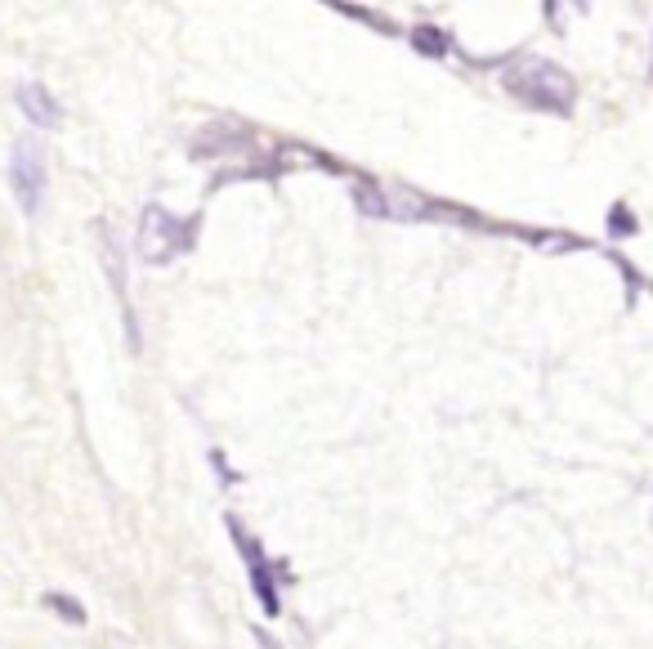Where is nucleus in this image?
Wrapping results in <instances>:
<instances>
[{
	"label": "nucleus",
	"mask_w": 653,
	"mask_h": 649,
	"mask_svg": "<svg viewBox=\"0 0 653 649\" xmlns=\"http://www.w3.org/2000/svg\"><path fill=\"white\" fill-rule=\"evenodd\" d=\"M505 90L533 107H551V113H568L573 107V81L547 59H520L505 72Z\"/></svg>",
	"instance_id": "f03ea898"
},
{
	"label": "nucleus",
	"mask_w": 653,
	"mask_h": 649,
	"mask_svg": "<svg viewBox=\"0 0 653 649\" xmlns=\"http://www.w3.org/2000/svg\"><path fill=\"white\" fill-rule=\"evenodd\" d=\"M229 537H233V547H238V556H242V564H246V573H251V591H256V600H260V609L273 619V614H282V596H278V569H273V560L265 556V547L251 537L246 529H242V520L238 516H229Z\"/></svg>",
	"instance_id": "20e7f679"
},
{
	"label": "nucleus",
	"mask_w": 653,
	"mask_h": 649,
	"mask_svg": "<svg viewBox=\"0 0 653 649\" xmlns=\"http://www.w3.org/2000/svg\"><path fill=\"white\" fill-rule=\"evenodd\" d=\"M412 46H417V54L444 59L452 41H448V31H439V27H412Z\"/></svg>",
	"instance_id": "423d86ee"
},
{
	"label": "nucleus",
	"mask_w": 653,
	"mask_h": 649,
	"mask_svg": "<svg viewBox=\"0 0 653 649\" xmlns=\"http://www.w3.org/2000/svg\"><path fill=\"white\" fill-rule=\"evenodd\" d=\"M256 640H260V649H282V645H278V640H273L265 627H256Z\"/></svg>",
	"instance_id": "6e6552de"
},
{
	"label": "nucleus",
	"mask_w": 653,
	"mask_h": 649,
	"mask_svg": "<svg viewBox=\"0 0 653 649\" xmlns=\"http://www.w3.org/2000/svg\"><path fill=\"white\" fill-rule=\"evenodd\" d=\"M10 184H14V198L23 206V215H41L46 211V193H50V166H46V149L31 139H18L14 143V157H10Z\"/></svg>",
	"instance_id": "7ed1b4c3"
},
{
	"label": "nucleus",
	"mask_w": 653,
	"mask_h": 649,
	"mask_svg": "<svg viewBox=\"0 0 653 649\" xmlns=\"http://www.w3.org/2000/svg\"><path fill=\"white\" fill-rule=\"evenodd\" d=\"M46 605L54 609V614H59V619H67L72 627H86V605H81L77 596H63V591H50V596H46Z\"/></svg>",
	"instance_id": "0eeeda50"
},
{
	"label": "nucleus",
	"mask_w": 653,
	"mask_h": 649,
	"mask_svg": "<svg viewBox=\"0 0 653 649\" xmlns=\"http://www.w3.org/2000/svg\"><path fill=\"white\" fill-rule=\"evenodd\" d=\"M18 107H23V117L31 122V126H41V130H54L59 126V117H63V107H59V99L50 94V86H41V81H27V86H18Z\"/></svg>",
	"instance_id": "39448f33"
},
{
	"label": "nucleus",
	"mask_w": 653,
	"mask_h": 649,
	"mask_svg": "<svg viewBox=\"0 0 653 649\" xmlns=\"http://www.w3.org/2000/svg\"><path fill=\"white\" fill-rule=\"evenodd\" d=\"M197 238V215L179 220L166 206H143L139 215V233H135V251L143 265H170L175 256H184Z\"/></svg>",
	"instance_id": "f257e3e1"
}]
</instances>
